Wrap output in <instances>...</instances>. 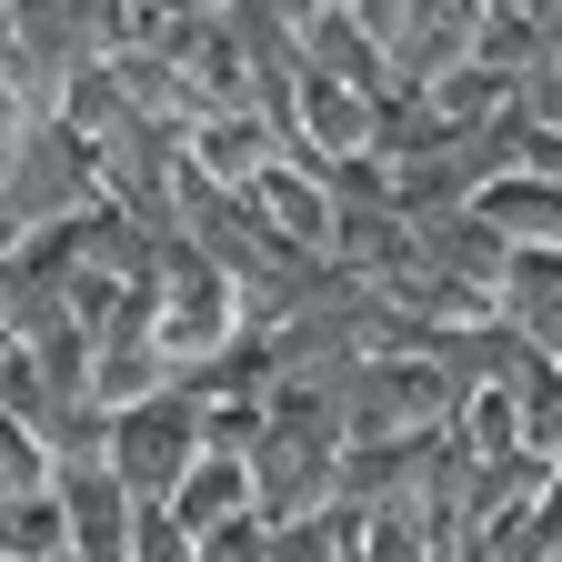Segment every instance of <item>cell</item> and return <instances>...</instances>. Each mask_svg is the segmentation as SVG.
Masks as SVG:
<instances>
[{
    "label": "cell",
    "instance_id": "8992f818",
    "mask_svg": "<svg viewBox=\"0 0 562 562\" xmlns=\"http://www.w3.org/2000/svg\"><path fill=\"white\" fill-rule=\"evenodd\" d=\"M70 532H60V503L50 492H21V503H0V562H60Z\"/></svg>",
    "mask_w": 562,
    "mask_h": 562
},
{
    "label": "cell",
    "instance_id": "ba28073f",
    "mask_svg": "<svg viewBox=\"0 0 562 562\" xmlns=\"http://www.w3.org/2000/svg\"><path fill=\"white\" fill-rule=\"evenodd\" d=\"M513 101H522V121H532V131H552V140H562V60H542Z\"/></svg>",
    "mask_w": 562,
    "mask_h": 562
},
{
    "label": "cell",
    "instance_id": "7a4b0ae2",
    "mask_svg": "<svg viewBox=\"0 0 562 562\" xmlns=\"http://www.w3.org/2000/svg\"><path fill=\"white\" fill-rule=\"evenodd\" d=\"M50 503H60V532H70V552L81 562H121L131 552V492H121V472L111 462H60L50 472Z\"/></svg>",
    "mask_w": 562,
    "mask_h": 562
},
{
    "label": "cell",
    "instance_id": "9c48e42d",
    "mask_svg": "<svg viewBox=\"0 0 562 562\" xmlns=\"http://www.w3.org/2000/svg\"><path fill=\"white\" fill-rule=\"evenodd\" d=\"M331 562H362V542H341V552H331Z\"/></svg>",
    "mask_w": 562,
    "mask_h": 562
},
{
    "label": "cell",
    "instance_id": "5b68a950",
    "mask_svg": "<svg viewBox=\"0 0 562 562\" xmlns=\"http://www.w3.org/2000/svg\"><path fill=\"white\" fill-rule=\"evenodd\" d=\"M503 402H513V432H522V462H562V362L552 351H513V372H503Z\"/></svg>",
    "mask_w": 562,
    "mask_h": 562
},
{
    "label": "cell",
    "instance_id": "3957f363",
    "mask_svg": "<svg viewBox=\"0 0 562 562\" xmlns=\"http://www.w3.org/2000/svg\"><path fill=\"white\" fill-rule=\"evenodd\" d=\"M462 211L503 251H562V171H492V181H472Z\"/></svg>",
    "mask_w": 562,
    "mask_h": 562
},
{
    "label": "cell",
    "instance_id": "277c9868",
    "mask_svg": "<svg viewBox=\"0 0 562 562\" xmlns=\"http://www.w3.org/2000/svg\"><path fill=\"white\" fill-rule=\"evenodd\" d=\"M181 532H211V522H241V513H261V482H251V452H222L211 442L191 472H181V492L161 503Z\"/></svg>",
    "mask_w": 562,
    "mask_h": 562
},
{
    "label": "cell",
    "instance_id": "6da1fadb",
    "mask_svg": "<svg viewBox=\"0 0 562 562\" xmlns=\"http://www.w3.org/2000/svg\"><path fill=\"white\" fill-rule=\"evenodd\" d=\"M211 452V432H201V402L181 392V382H161V392H140V402H121L111 412V432H101V462L121 472V492L131 503H171L181 492V472Z\"/></svg>",
    "mask_w": 562,
    "mask_h": 562
},
{
    "label": "cell",
    "instance_id": "52a82bcc",
    "mask_svg": "<svg viewBox=\"0 0 562 562\" xmlns=\"http://www.w3.org/2000/svg\"><path fill=\"white\" fill-rule=\"evenodd\" d=\"M50 442L31 432V422H11V412H0V503H21V492H50Z\"/></svg>",
    "mask_w": 562,
    "mask_h": 562
}]
</instances>
